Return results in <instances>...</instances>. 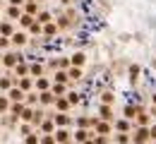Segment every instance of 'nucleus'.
I'll use <instances>...</instances> for the list:
<instances>
[{
  "label": "nucleus",
  "mask_w": 156,
  "mask_h": 144,
  "mask_svg": "<svg viewBox=\"0 0 156 144\" xmlns=\"http://www.w3.org/2000/svg\"><path fill=\"white\" fill-rule=\"evenodd\" d=\"M72 60H75V65H82V62H84V53H75V55H72Z\"/></svg>",
  "instance_id": "1"
},
{
  "label": "nucleus",
  "mask_w": 156,
  "mask_h": 144,
  "mask_svg": "<svg viewBox=\"0 0 156 144\" xmlns=\"http://www.w3.org/2000/svg\"><path fill=\"white\" fill-rule=\"evenodd\" d=\"M15 43H24V34H15V39H12Z\"/></svg>",
  "instance_id": "2"
},
{
  "label": "nucleus",
  "mask_w": 156,
  "mask_h": 144,
  "mask_svg": "<svg viewBox=\"0 0 156 144\" xmlns=\"http://www.w3.org/2000/svg\"><path fill=\"white\" fill-rule=\"evenodd\" d=\"M5 106H7V101H5V99H0V108H5Z\"/></svg>",
  "instance_id": "3"
},
{
  "label": "nucleus",
  "mask_w": 156,
  "mask_h": 144,
  "mask_svg": "<svg viewBox=\"0 0 156 144\" xmlns=\"http://www.w3.org/2000/svg\"><path fill=\"white\" fill-rule=\"evenodd\" d=\"M10 2H15V5H20V2H24V0H10Z\"/></svg>",
  "instance_id": "4"
}]
</instances>
